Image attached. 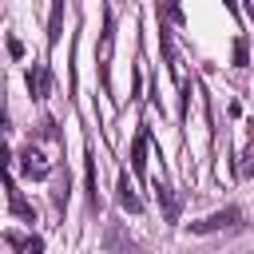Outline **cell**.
Listing matches in <instances>:
<instances>
[{
    "label": "cell",
    "mask_w": 254,
    "mask_h": 254,
    "mask_svg": "<svg viewBox=\"0 0 254 254\" xmlns=\"http://www.w3.org/2000/svg\"><path fill=\"white\" fill-rule=\"evenodd\" d=\"M238 222H242V210H238V206H226V210H214V214L190 222V230H194V234H214V230H234Z\"/></svg>",
    "instance_id": "1"
},
{
    "label": "cell",
    "mask_w": 254,
    "mask_h": 254,
    "mask_svg": "<svg viewBox=\"0 0 254 254\" xmlns=\"http://www.w3.org/2000/svg\"><path fill=\"white\" fill-rule=\"evenodd\" d=\"M48 87H52V71H48V64H32V67H28V91H32L36 99H44Z\"/></svg>",
    "instance_id": "2"
},
{
    "label": "cell",
    "mask_w": 254,
    "mask_h": 254,
    "mask_svg": "<svg viewBox=\"0 0 254 254\" xmlns=\"http://www.w3.org/2000/svg\"><path fill=\"white\" fill-rule=\"evenodd\" d=\"M20 171L32 175V179H48V163H44V155L36 147H24L20 151Z\"/></svg>",
    "instance_id": "3"
},
{
    "label": "cell",
    "mask_w": 254,
    "mask_h": 254,
    "mask_svg": "<svg viewBox=\"0 0 254 254\" xmlns=\"http://www.w3.org/2000/svg\"><path fill=\"white\" fill-rule=\"evenodd\" d=\"M103 250H107V254H131L135 242L127 238L123 226H107V234H103Z\"/></svg>",
    "instance_id": "4"
},
{
    "label": "cell",
    "mask_w": 254,
    "mask_h": 254,
    "mask_svg": "<svg viewBox=\"0 0 254 254\" xmlns=\"http://www.w3.org/2000/svg\"><path fill=\"white\" fill-rule=\"evenodd\" d=\"M8 242H12L20 254H44V242H40L36 234H16V230H12V234H8Z\"/></svg>",
    "instance_id": "5"
},
{
    "label": "cell",
    "mask_w": 254,
    "mask_h": 254,
    "mask_svg": "<svg viewBox=\"0 0 254 254\" xmlns=\"http://www.w3.org/2000/svg\"><path fill=\"white\" fill-rule=\"evenodd\" d=\"M147 131H139L135 135V143H131V167H135V175H143V167H147Z\"/></svg>",
    "instance_id": "6"
},
{
    "label": "cell",
    "mask_w": 254,
    "mask_h": 254,
    "mask_svg": "<svg viewBox=\"0 0 254 254\" xmlns=\"http://www.w3.org/2000/svg\"><path fill=\"white\" fill-rule=\"evenodd\" d=\"M119 206H127L131 214H139V210H143V202H139V194H135V187H131L127 179H119Z\"/></svg>",
    "instance_id": "7"
},
{
    "label": "cell",
    "mask_w": 254,
    "mask_h": 254,
    "mask_svg": "<svg viewBox=\"0 0 254 254\" xmlns=\"http://www.w3.org/2000/svg\"><path fill=\"white\" fill-rule=\"evenodd\" d=\"M159 202H163V214H167V222H179V198L171 194V187H159Z\"/></svg>",
    "instance_id": "8"
},
{
    "label": "cell",
    "mask_w": 254,
    "mask_h": 254,
    "mask_svg": "<svg viewBox=\"0 0 254 254\" xmlns=\"http://www.w3.org/2000/svg\"><path fill=\"white\" fill-rule=\"evenodd\" d=\"M60 28H64V4H56V8H52V20H48V44H56V40H60Z\"/></svg>",
    "instance_id": "9"
},
{
    "label": "cell",
    "mask_w": 254,
    "mask_h": 254,
    "mask_svg": "<svg viewBox=\"0 0 254 254\" xmlns=\"http://www.w3.org/2000/svg\"><path fill=\"white\" fill-rule=\"evenodd\" d=\"M107 56H111V16L103 24V40H99V60H103V75H107Z\"/></svg>",
    "instance_id": "10"
},
{
    "label": "cell",
    "mask_w": 254,
    "mask_h": 254,
    "mask_svg": "<svg viewBox=\"0 0 254 254\" xmlns=\"http://www.w3.org/2000/svg\"><path fill=\"white\" fill-rule=\"evenodd\" d=\"M242 175H254V147H246L242 155Z\"/></svg>",
    "instance_id": "11"
},
{
    "label": "cell",
    "mask_w": 254,
    "mask_h": 254,
    "mask_svg": "<svg viewBox=\"0 0 254 254\" xmlns=\"http://www.w3.org/2000/svg\"><path fill=\"white\" fill-rule=\"evenodd\" d=\"M87 159H91V155H87ZM87 187H91V202H95V159L87 163Z\"/></svg>",
    "instance_id": "12"
}]
</instances>
